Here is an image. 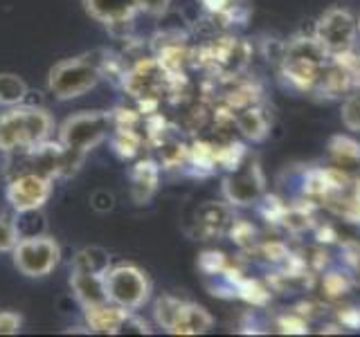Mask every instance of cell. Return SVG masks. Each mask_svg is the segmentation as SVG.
<instances>
[{
	"mask_svg": "<svg viewBox=\"0 0 360 337\" xmlns=\"http://www.w3.org/2000/svg\"><path fill=\"white\" fill-rule=\"evenodd\" d=\"M84 5L90 16L104 22L112 32L117 29L129 32L135 16L140 14L138 0H84Z\"/></svg>",
	"mask_w": 360,
	"mask_h": 337,
	"instance_id": "14",
	"label": "cell"
},
{
	"mask_svg": "<svg viewBox=\"0 0 360 337\" xmlns=\"http://www.w3.org/2000/svg\"><path fill=\"white\" fill-rule=\"evenodd\" d=\"M172 81L174 77H169L165 72V67L155 56H142V59L127 67V74L122 79V90L135 101L142 99L167 101L169 90H172Z\"/></svg>",
	"mask_w": 360,
	"mask_h": 337,
	"instance_id": "8",
	"label": "cell"
},
{
	"mask_svg": "<svg viewBox=\"0 0 360 337\" xmlns=\"http://www.w3.org/2000/svg\"><path fill=\"white\" fill-rule=\"evenodd\" d=\"M70 286H72L77 301L82 303V308L99 306V303L108 301L106 288H104V275L84 272V270H72Z\"/></svg>",
	"mask_w": 360,
	"mask_h": 337,
	"instance_id": "19",
	"label": "cell"
},
{
	"mask_svg": "<svg viewBox=\"0 0 360 337\" xmlns=\"http://www.w3.org/2000/svg\"><path fill=\"white\" fill-rule=\"evenodd\" d=\"M110 146L122 160H138L146 149L144 131L142 128H112Z\"/></svg>",
	"mask_w": 360,
	"mask_h": 337,
	"instance_id": "20",
	"label": "cell"
},
{
	"mask_svg": "<svg viewBox=\"0 0 360 337\" xmlns=\"http://www.w3.org/2000/svg\"><path fill=\"white\" fill-rule=\"evenodd\" d=\"M20 241L18 225L5 213H0V252H11Z\"/></svg>",
	"mask_w": 360,
	"mask_h": 337,
	"instance_id": "28",
	"label": "cell"
},
{
	"mask_svg": "<svg viewBox=\"0 0 360 337\" xmlns=\"http://www.w3.org/2000/svg\"><path fill=\"white\" fill-rule=\"evenodd\" d=\"M252 61V45L234 34H219L196 48V67L214 79L245 74Z\"/></svg>",
	"mask_w": 360,
	"mask_h": 337,
	"instance_id": "4",
	"label": "cell"
},
{
	"mask_svg": "<svg viewBox=\"0 0 360 337\" xmlns=\"http://www.w3.org/2000/svg\"><path fill=\"white\" fill-rule=\"evenodd\" d=\"M54 191V180L39 173H14L9 178L5 196L16 213H37Z\"/></svg>",
	"mask_w": 360,
	"mask_h": 337,
	"instance_id": "11",
	"label": "cell"
},
{
	"mask_svg": "<svg viewBox=\"0 0 360 337\" xmlns=\"http://www.w3.org/2000/svg\"><path fill=\"white\" fill-rule=\"evenodd\" d=\"M54 121L50 112L39 106H11L0 115V153L27 151L45 140H50Z\"/></svg>",
	"mask_w": 360,
	"mask_h": 337,
	"instance_id": "2",
	"label": "cell"
},
{
	"mask_svg": "<svg viewBox=\"0 0 360 337\" xmlns=\"http://www.w3.org/2000/svg\"><path fill=\"white\" fill-rule=\"evenodd\" d=\"M104 288L110 303H117L129 310H140L151 297L149 277L133 263L110 265L104 275Z\"/></svg>",
	"mask_w": 360,
	"mask_h": 337,
	"instance_id": "6",
	"label": "cell"
},
{
	"mask_svg": "<svg viewBox=\"0 0 360 337\" xmlns=\"http://www.w3.org/2000/svg\"><path fill=\"white\" fill-rule=\"evenodd\" d=\"M313 39L329 56H340L358 48V18L345 7H331L318 18Z\"/></svg>",
	"mask_w": 360,
	"mask_h": 337,
	"instance_id": "7",
	"label": "cell"
},
{
	"mask_svg": "<svg viewBox=\"0 0 360 337\" xmlns=\"http://www.w3.org/2000/svg\"><path fill=\"white\" fill-rule=\"evenodd\" d=\"M228 239H232V243L239 247L241 252H248V254H252V250L259 245V241H262L257 227L245 218H234L232 227L228 232Z\"/></svg>",
	"mask_w": 360,
	"mask_h": 337,
	"instance_id": "23",
	"label": "cell"
},
{
	"mask_svg": "<svg viewBox=\"0 0 360 337\" xmlns=\"http://www.w3.org/2000/svg\"><path fill=\"white\" fill-rule=\"evenodd\" d=\"M110 133H112L110 112H101V110L77 112V115L68 117L61 124L59 142L63 149L86 157V153L99 146Z\"/></svg>",
	"mask_w": 360,
	"mask_h": 337,
	"instance_id": "5",
	"label": "cell"
},
{
	"mask_svg": "<svg viewBox=\"0 0 360 337\" xmlns=\"http://www.w3.org/2000/svg\"><path fill=\"white\" fill-rule=\"evenodd\" d=\"M358 50H360V18H358Z\"/></svg>",
	"mask_w": 360,
	"mask_h": 337,
	"instance_id": "32",
	"label": "cell"
},
{
	"mask_svg": "<svg viewBox=\"0 0 360 337\" xmlns=\"http://www.w3.org/2000/svg\"><path fill=\"white\" fill-rule=\"evenodd\" d=\"M22 326V319L18 312L5 310L0 312V335H16Z\"/></svg>",
	"mask_w": 360,
	"mask_h": 337,
	"instance_id": "31",
	"label": "cell"
},
{
	"mask_svg": "<svg viewBox=\"0 0 360 337\" xmlns=\"http://www.w3.org/2000/svg\"><path fill=\"white\" fill-rule=\"evenodd\" d=\"M277 329L281 333L304 335V333H309V319H307V315L300 310H286L277 317Z\"/></svg>",
	"mask_w": 360,
	"mask_h": 337,
	"instance_id": "27",
	"label": "cell"
},
{
	"mask_svg": "<svg viewBox=\"0 0 360 337\" xmlns=\"http://www.w3.org/2000/svg\"><path fill=\"white\" fill-rule=\"evenodd\" d=\"M27 84L16 74H0V106H18L27 97Z\"/></svg>",
	"mask_w": 360,
	"mask_h": 337,
	"instance_id": "24",
	"label": "cell"
},
{
	"mask_svg": "<svg viewBox=\"0 0 360 337\" xmlns=\"http://www.w3.org/2000/svg\"><path fill=\"white\" fill-rule=\"evenodd\" d=\"M340 119L347 131L360 133V88L352 90L347 97H342Z\"/></svg>",
	"mask_w": 360,
	"mask_h": 337,
	"instance_id": "26",
	"label": "cell"
},
{
	"mask_svg": "<svg viewBox=\"0 0 360 337\" xmlns=\"http://www.w3.org/2000/svg\"><path fill=\"white\" fill-rule=\"evenodd\" d=\"M160 164H158L155 157H138L131 168V198L138 202V205H144L149 202L158 185H160Z\"/></svg>",
	"mask_w": 360,
	"mask_h": 337,
	"instance_id": "16",
	"label": "cell"
},
{
	"mask_svg": "<svg viewBox=\"0 0 360 337\" xmlns=\"http://www.w3.org/2000/svg\"><path fill=\"white\" fill-rule=\"evenodd\" d=\"M236 133L243 135L250 142H264L266 135L270 133V115L266 110V104H252L232 112Z\"/></svg>",
	"mask_w": 360,
	"mask_h": 337,
	"instance_id": "18",
	"label": "cell"
},
{
	"mask_svg": "<svg viewBox=\"0 0 360 337\" xmlns=\"http://www.w3.org/2000/svg\"><path fill=\"white\" fill-rule=\"evenodd\" d=\"M214 317L207 312V308L198 306L194 301H185L180 299L176 315L172 324H169L167 333L172 335H202L212 329Z\"/></svg>",
	"mask_w": 360,
	"mask_h": 337,
	"instance_id": "15",
	"label": "cell"
},
{
	"mask_svg": "<svg viewBox=\"0 0 360 337\" xmlns=\"http://www.w3.org/2000/svg\"><path fill=\"white\" fill-rule=\"evenodd\" d=\"M11 256L18 272L25 277H45L61 263V245L50 236H20Z\"/></svg>",
	"mask_w": 360,
	"mask_h": 337,
	"instance_id": "9",
	"label": "cell"
},
{
	"mask_svg": "<svg viewBox=\"0 0 360 337\" xmlns=\"http://www.w3.org/2000/svg\"><path fill=\"white\" fill-rule=\"evenodd\" d=\"M318 286L326 301H342L352 292V277L340 270H322L318 275Z\"/></svg>",
	"mask_w": 360,
	"mask_h": 337,
	"instance_id": "21",
	"label": "cell"
},
{
	"mask_svg": "<svg viewBox=\"0 0 360 337\" xmlns=\"http://www.w3.org/2000/svg\"><path fill=\"white\" fill-rule=\"evenodd\" d=\"M230 263H232V258L228 254L217 252V250H207V252H202L198 258V270L207 279H219L225 270L230 267Z\"/></svg>",
	"mask_w": 360,
	"mask_h": 337,
	"instance_id": "25",
	"label": "cell"
},
{
	"mask_svg": "<svg viewBox=\"0 0 360 337\" xmlns=\"http://www.w3.org/2000/svg\"><path fill=\"white\" fill-rule=\"evenodd\" d=\"M108 267H110V256L101 247H86V250L77 252V256L72 258V270L106 275Z\"/></svg>",
	"mask_w": 360,
	"mask_h": 337,
	"instance_id": "22",
	"label": "cell"
},
{
	"mask_svg": "<svg viewBox=\"0 0 360 337\" xmlns=\"http://www.w3.org/2000/svg\"><path fill=\"white\" fill-rule=\"evenodd\" d=\"M234 207L225 200H207L194 213V234L200 241H214L228 236L234 223Z\"/></svg>",
	"mask_w": 360,
	"mask_h": 337,
	"instance_id": "13",
	"label": "cell"
},
{
	"mask_svg": "<svg viewBox=\"0 0 360 337\" xmlns=\"http://www.w3.org/2000/svg\"><path fill=\"white\" fill-rule=\"evenodd\" d=\"M223 200L236 207H252L266 194V176L262 171L257 160L250 155L245 157L241 166H236L234 171H228L223 178Z\"/></svg>",
	"mask_w": 360,
	"mask_h": 337,
	"instance_id": "10",
	"label": "cell"
},
{
	"mask_svg": "<svg viewBox=\"0 0 360 337\" xmlns=\"http://www.w3.org/2000/svg\"><path fill=\"white\" fill-rule=\"evenodd\" d=\"M338 324H340L342 329L358 331L360 329V308L358 306H342L340 310H338Z\"/></svg>",
	"mask_w": 360,
	"mask_h": 337,
	"instance_id": "29",
	"label": "cell"
},
{
	"mask_svg": "<svg viewBox=\"0 0 360 337\" xmlns=\"http://www.w3.org/2000/svg\"><path fill=\"white\" fill-rule=\"evenodd\" d=\"M86 312V324L88 331L93 333H106V335H117L135 329V333H151L149 324L138 317V310L122 308L117 303H99V306L84 308Z\"/></svg>",
	"mask_w": 360,
	"mask_h": 337,
	"instance_id": "12",
	"label": "cell"
},
{
	"mask_svg": "<svg viewBox=\"0 0 360 337\" xmlns=\"http://www.w3.org/2000/svg\"><path fill=\"white\" fill-rule=\"evenodd\" d=\"M331 56L313 39V34H302L284 43L279 54V72L284 81L304 95H320L326 67Z\"/></svg>",
	"mask_w": 360,
	"mask_h": 337,
	"instance_id": "1",
	"label": "cell"
},
{
	"mask_svg": "<svg viewBox=\"0 0 360 337\" xmlns=\"http://www.w3.org/2000/svg\"><path fill=\"white\" fill-rule=\"evenodd\" d=\"M108 50H93L56 63L50 70L48 88L54 99L68 101L90 93L104 79V61Z\"/></svg>",
	"mask_w": 360,
	"mask_h": 337,
	"instance_id": "3",
	"label": "cell"
},
{
	"mask_svg": "<svg viewBox=\"0 0 360 337\" xmlns=\"http://www.w3.org/2000/svg\"><path fill=\"white\" fill-rule=\"evenodd\" d=\"M329 166L345 176L360 178V142L352 135H333L329 140Z\"/></svg>",
	"mask_w": 360,
	"mask_h": 337,
	"instance_id": "17",
	"label": "cell"
},
{
	"mask_svg": "<svg viewBox=\"0 0 360 337\" xmlns=\"http://www.w3.org/2000/svg\"><path fill=\"white\" fill-rule=\"evenodd\" d=\"M174 0H138V9L140 14L146 16H162L167 14V9L172 7Z\"/></svg>",
	"mask_w": 360,
	"mask_h": 337,
	"instance_id": "30",
	"label": "cell"
}]
</instances>
